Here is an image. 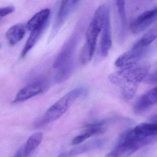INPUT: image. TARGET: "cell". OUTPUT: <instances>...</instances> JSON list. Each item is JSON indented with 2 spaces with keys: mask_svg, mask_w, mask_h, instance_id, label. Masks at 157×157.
Listing matches in <instances>:
<instances>
[{
  "mask_svg": "<svg viewBox=\"0 0 157 157\" xmlns=\"http://www.w3.org/2000/svg\"><path fill=\"white\" fill-rule=\"evenodd\" d=\"M157 38V25L149 29L135 43L132 48L143 50L149 48L151 43Z\"/></svg>",
  "mask_w": 157,
  "mask_h": 157,
  "instance_id": "16",
  "label": "cell"
},
{
  "mask_svg": "<svg viewBox=\"0 0 157 157\" xmlns=\"http://www.w3.org/2000/svg\"><path fill=\"white\" fill-rule=\"evenodd\" d=\"M149 48L143 50L131 48L116 59L115 65L120 68H127L137 64L138 62L145 57L149 52Z\"/></svg>",
  "mask_w": 157,
  "mask_h": 157,
  "instance_id": "8",
  "label": "cell"
},
{
  "mask_svg": "<svg viewBox=\"0 0 157 157\" xmlns=\"http://www.w3.org/2000/svg\"><path fill=\"white\" fill-rule=\"evenodd\" d=\"M157 103V86L139 98L134 106V111L135 114H141Z\"/></svg>",
  "mask_w": 157,
  "mask_h": 157,
  "instance_id": "10",
  "label": "cell"
},
{
  "mask_svg": "<svg viewBox=\"0 0 157 157\" xmlns=\"http://www.w3.org/2000/svg\"><path fill=\"white\" fill-rule=\"evenodd\" d=\"M80 35L79 31H76L72 35L57 56L53 63V68L58 69L63 64L72 59L79 42Z\"/></svg>",
  "mask_w": 157,
  "mask_h": 157,
  "instance_id": "5",
  "label": "cell"
},
{
  "mask_svg": "<svg viewBox=\"0 0 157 157\" xmlns=\"http://www.w3.org/2000/svg\"><path fill=\"white\" fill-rule=\"evenodd\" d=\"M131 130L121 135L117 144L111 151L116 157H128L144 147L150 144L154 137L141 138L137 137Z\"/></svg>",
  "mask_w": 157,
  "mask_h": 157,
  "instance_id": "3",
  "label": "cell"
},
{
  "mask_svg": "<svg viewBox=\"0 0 157 157\" xmlns=\"http://www.w3.org/2000/svg\"><path fill=\"white\" fill-rule=\"evenodd\" d=\"M107 122L105 121L96 122L87 125V129L83 133L75 137L72 141V145L76 146L84 142L93 136L104 133L107 130Z\"/></svg>",
  "mask_w": 157,
  "mask_h": 157,
  "instance_id": "11",
  "label": "cell"
},
{
  "mask_svg": "<svg viewBox=\"0 0 157 157\" xmlns=\"http://www.w3.org/2000/svg\"><path fill=\"white\" fill-rule=\"evenodd\" d=\"M137 137L150 138L157 136V122L144 123L136 125L131 129Z\"/></svg>",
  "mask_w": 157,
  "mask_h": 157,
  "instance_id": "14",
  "label": "cell"
},
{
  "mask_svg": "<svg viewBox=\"0 0 157 157\" xmlns=\"http://www.w3.org/2000/svg\"><path fill=\"white\" fill-rule=\"evenodd\" d=\"M43 134L41 132H37L32 134L29 138L24 147V155L25 156H29L39 145L43 139Z\"/></svg>",
  "mask_w": 157,
  "mask_h": 157,
  "instance_id": "20",
  "label": "cell"
},
{
  "mask_svg": "<svg viewBox=\"0 0 157 157\" xmlns=\"http://www.w3.org/2000/svg\"><path fill=\"white\" fill-rule=\"evenodd\" d=\"M101 32L102 33L100 45V53L102 57H106L111 48L112 43L110 7L107 10Z\"/></svg>",
  "mask_w": 157,
  "mask_h": 157,
  "instance_id": "9",
  "label": "cell"
},
{
  "mask_svg": "<svg viewBox=\"0 0 157 157\" xmlns=\"http://www.w3.org/2000/svg\"><path fill=\"white\" fill-rule=\"evenodd\" d=\"M15 11L14 6H8L2 7L0 9V16L1 17L6 16L12 13Z\"/></svg>",
  "mask_w": 157,
  "mask_h": 157,
  "instance_id": "22",
  "label": "cell"
},
{
  "mask_svg": "<svg viewBox=\"0 0 157 157\" xmlns=\"http://www.w3.org/2000/svg\"><path fill=\"white\" fill-rule=\"evenodd\" d=\"M48 24L37 29H35L31 31L30 35L27 40L24 48H23L21 53V58H24L28 54L30 50L36 45L37 42L40 38L41 36L43 34V32L47 28Z\"/></svg>",
  "mask_w": 157,
  "mask_h": 157,
  "instance_id": "18",
  "label": "cell"
},
{
  "mask_svg": "<svg viewBox=\"0 0 157 157\" xmlns=\"http://www.w3.org/2000/svg\"><path fill=\"white\" fill-rule=\"evenodd\" d=\"M74 63L71 59L58 68L54 76V81L58 83H62L70 78L73 72Z\"/></svg>",
  "mask_w": 157,
  "mask_h": 157,
  "instance_id": "17",
  "label": "cell"
},
{
  "mask_svg": "<svg viewBox=\"0 0 157 157\" xmlns=\"http://www.w3.org/2000/svg\"><path fill=\"white\" fill-rule=\"evenodd\" d=\"M105 157H116L115 156V155L112 153V152H111L110 153H109L108 155H107Z\"/></svg>",
  "mask_w": 157,
  "mask_h": 157,
  "instance_id": "27",
  "label": "cell"
},
{
  "mask_svg": "<svg viewBox=\"0 0 157 157\" xmlns=\"http://www.w3.org/2000/svg\"><path fill=\"white\" fill-rule=\"evenodd\" d=\"M80 0H72V3L73 5H75L76 4L79 2Z\"/></svg>",
  "mask_w": 157,
  "mask_h": 157,
  "instance_id": "28",
  "label": "cell"
},
{
  "mask_svg": "<svg viewBox=\"0 0 157 157\" xmlns=\"http://www.w3.org/2000/svg\"><path fill=\"white\" fill-rule=\"evenodd\" d=\"M117 10L120 17V42H123L125 38V32L126 29V9H125V0H116Z\"/></svg>",
  "mask_w": 157,
  "mask_h": 157,
  "instance_id": "19",
  "label": "cell"
},
{
  "mask_svg": "<svg viewBox=\"0 0 157 157\" xmlns=\"http://www.w3.org/2000/svg\"><path fill=\"white\" fill-rule=\"evenodd\" d=\"M146 82L148 83H157V71L147 77Z\"/></svg>",
  "mask_w": 157,
  "mask_h": 157,
  "instance_id": "23",
  "label": "cell"
},
{
  "mask_svg": "<svg viewBox=\"0 0 157 157\" xmlns=\"http://www.w3.org/2000/svg\"><path fill=\"white\" fill-rule=\"evenodd\" d=\"M157 21V6L138 16L131 24L130 29L133 34H139Z\"/></svg>",
  "mask_w": 157,
  "mask_h": 157,
  "instance_id": "6",
  "label": "cell"
},
{
  "mask_svg": "<svg viewBox=\"0 0 157 157\" xmlns=\"http://www.w3.org/2000/svg\"><path fill=\"white\" fill-rule=\"evenodd\" d=\"M50 13L49 9L45 8L35 14L27 23L26 29L32 31L48 24Z\"/></svg>",
  "mask_w": 157,
  "mask_h": 157,
  "instance_id": "12",
  "label": "cell"
},
{
  "mask_svg": "<svg viewBox=\"0 0 157 157\" xmlns=\"http://www.w3.org/2000/svg\"><path fill=\"white\" fill-rule=\"evenodd\" d=\"M86 94L87 90L83 87L72 90L48 109L36 123V127H42L60 119L77 99L84 97Z\"/></svg>",
  "mask_w": 157,
  "mask_h": 157,
  "instance_id": "2",
  "label": "cell"
},
{
  "mask_svg": "<svg viewBox=\"0 0 157 157\" xmlns=\"http://www.w3.org/2000/svg\"><path fill=\"white\" fill-rule=\"evenodd\" d=\"M71 157V155H70V153H67V152H63V153H61L60 154L59 156L57 157Z\"/></svg>",
  "mask_w": 157,
  "mask_h": 157,
  "instance_id": "24",
  "label": "cell"
},
{
  "mask_svg": "<svg viewBox=\"0 0 157 157\" xmlns=\"http://www.w3.org/2000/svg\"><path fill=\"white\" fill-rule=\"evenodd\" d=\"M22 149H19L16 153L15 155L13 157H22Z\"/></svg>",
  "mask_w": 157,
  "mask_h": 157,
  "instance_id": "26",
  "label": "cell"
},
{
  "mask_svg": "<svg viewBox=\"0 0 157 157\" xmlns=\"http://www.w3.org/2000/svg\"><path fill=\"white\" fill-rule=\"evenodd\" d=\"M150 120L152 122H157V113L152 116Z\"/></svg>",
  "mask_w": 157,
  "mask_h": 157,
  "instance_id": "25",
  "label": "cell"
},
{
  "mask_svg": "<svg viewBox=\"0 0 157 157\" xmlns=\"http://www.w3.org/2000/svg\"><path fill=\"white\" fill-rule=\"evenodd\" d=\"M109 6L104 4L99 6L94 13L86 32V43L96 47L99 35L102 31L106 13Z\"/></svg>",
  "mask_w": 157,
  "mask_h": 157,
  "instance_id": "4",
  "label": "cell"
},
{
  "mask_svg": "<svg viewBox=\"0 0 157 157\" xmlns=\"http://www.w3.org/2000/svg\"><path fill=\"white\" fill-rule=\"evenodd\" d=\"M149 68L148 63L136 64L111 74L108 79L121 89L125 98L131 99L135 95L140 83L147 75Z\"/></svg>",
  "mask_w": 157,
  "mask_h": 157,
  "instance_id": "1",
  "label": "cell"
},
{
  "mask_svg": "<svg viewBox=\"0 0 157 157\" xmlns=\"http://www.w3.org/2000/svg\"><path fill=\"white\" fill-rule=\"evenodd\" d=\"M26 26L22 24L14 25L8 29L6 34V38L11 46H14L20 42L25 37Z\"/></svg>",
  "mask_w": 157,
  "mask_h": 157,
  "instance_id": "13",
  "label": "cell"
},
{
  "mask_svg": "<svg viewBox=\"0 0 157 157\" xmlns=\"http://www.w3.org/2000/svg\"><path fill=\"white\" fill-rule=\"evenodd\" d=\"M69 1L70 0H61L55 22V24L61 26L68 14Z\"/></svg>",
  "mask_w": 157,
  "mask_h": 157,
  "instance_id": "21",
  "label": "cell"
},
{
  "mask_svg": "<svg viewBox=\"0 0 157 157\" xmlns=\"http://www.w3.org/2000/svg\"><path fill=\"white\" fill-rule=\"evenodd\" d=\"M48 85L43 81L31 83L20 90L16 95L13 102L19 103L28 100L35 96L41 94L47 90Z\"/></svg>",
  "mask_w": 157,
  "mask_h": 157,
  "instance_id": "7",
  "label": "cell"
},
{
  "mask_svg": "<svg viewBox=\"0 0 157 157\" xmlns=\"http://www.w3.org/2000/svg\"><path fill=\"white\" fill-rule=\"evenodd\" d=\"M107 142V139L105 138L94 139L80 146L75 147L69 153L71 156H76L81 155L91 150L102 148L106 145Z\"/></svg>",
  "mask_w": 157,
  "mask_h": 157,
  "instance_id": "15",
  "label": "cell"
}]
</instances>
